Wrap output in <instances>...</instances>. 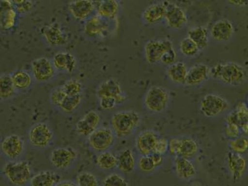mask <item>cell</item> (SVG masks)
Here are the masks:
<instances>
[{
  "label": "cell",
  "instance_id": "6da1fadb",
  "mask_svg": "<svg viewBox=\"0 0 248 186\" xmlns=\"http://www.w3.org/2000/svg\"><path fill=\"white\" fill-rule=\"evenodd\" d=\"M210 77L225 85L239 86L247 81L248 72L236 62H224L210 68Z\"/></svg>",
  "mask_w": 248,
  "mask_h": 186
},
{
  "label": "cell",
  "instance_id": "7a4b0ae2",
  "mask_svg": "<svg viewBox=\"0 0 248 186\" xmlns=\"http://www.w3.org/2000/svg\"><path fill=\"white\" fill-rule=\"evenodd\" d=\"M141 121L140 114L137 111L121 110L112 115L110 119V128L118 138H128L136 131Z\"/></svg>",
  "mask_w": 248,
  "mask_h": 186
},
{
  "label": "cell",
  "instance_id": "3957f363",
  "mask_svg": "<svg viewBox=\"0 0 248 186\" xmlns=\"http://www.w3.org/2000/svg\"><path fill=\"white\" fill-rule=\"evenodd\" d=\"M4 176L14 186H24L32 177V168L26 161H12L4 165Z\"/></svg>",
  "mask_w": 248,
  "mask_h": 186
},
{
  "label": "cell",
  "instance_id": "277c9868",
  "mask_svg": "<svg viewBox=\"0 0 248 186\" xmlns=\"http://www.w3.org/2000/svg\"><path fill=\"white\" fill-rule=\"evenodd\" d=\"M170 102V93L162 86H152L143 97L146 109L154 114H160L165 111L169 106Z\"/></svg>",
  "mask_w": 248,
  "mask_h": 186
},
{
  "label": "cell",
  "instance_id": "5b68a950",
  "mask_svg": "<svg viewBox=\"0 0 248 186\" xmlns=\"http://www.w3.org/2000/svg\"><path fill=\"white\" fill-rule=\"evenodd\" d=\"M230 103L224 97L215 94H207L199 103V109L206 117L215 118L224 114L230 108Z\"/></svg>",
  "mask_w": 248,
  "mask_h": 186
},
{
  "label": "cell",
  "instance_id": "8992f818",
  "mask_svg": "<svg viewBox=\"0 0 248 186\" xmlns=\"http://www.w3.org/2000/svg\"><path fill=\"white\" fill-rule=\"evenodd\" d=\"M54 139V132L48 124H34L28 132V140L31 145L37 148L49 147Z\"/></svg>",
  "mask_w": 248,
  "mask_h": 186
},
{
  "label": "cell",
  "instance_id": "52a82bcc",
  "mask_svg": "<svg viewBox=\"0 0 248 186\" xmlns=\"http://www.w3.org/2000/svg\"><path fill=\"white\" fill-rule=\"evenodd\" d=\"M116 136L111 128H97L88 137V143L90 147L95 152H107L114 145Z\"/></svg>",
  "mask_w": 248,
  "mask_h": 186
},
{
  "label": "cell",
  "instance_id": "ba28073f",
  "mask_svg": "<svg viewBox=\"0 0 248 186\" xmlns=\"http://www.w3.org/2000/svg\"><path fill=\"white\" fill-rule=\"evenodd\" d=\"M78 156V154L74 148L59 147L51 152L50 161L57 170H67L76 162Z\"/></svg>",
  "mask_w": 248,
  "mask_h": 186
},
{
  "label": "cell",
  "instance_id": "9c48e42d",
  "mask_svg": "<svg viewBox=\"0 0 248 186\" xmlns=\"http://www.w3.org/2000/svg\"><path fill=\"white\" fill-rule=\"evenodd\" d=\"M172 48L173 44L169 39L150 40L144 47L146 61L150 64L158 63L163 55Z\"/></svg>",
  "mask_w": 248,
  "mask_h": 186
},
{
  "label": "cell",
  "instance_id": "30bf717a",
  "mask_svg": "<svg viewBox=\"0 0 248 186\" xmlns=\"http://www.w3.org/2000/svg\"><path fill=\"white\" fill-rule=\"evenodd\" d=\"M96 93L99 99L103 97L116 99L118 105L127 100V96L122 90L120 82L114 78L102 82L97 88Z\"/></svg>",
  "mask_w": 248,
  "mask_h": 186
},
{
  "label": "cell",
  "instance_id": "8fae6325",
  "mask_svg": "<svg viewBox=\"0 0 248 186\" xmlns=\"http://www.w3.org/2000/svg\"><path fill=\"white\" fill-rule=\"evenodd\" d=\"M31 70L35 80L45 83L54 78L56 74L52 62L46 57H39L31 63Z\"/></svg>",
  "mask_w": 248,
  "mask_h": 186
},
{
  "label": "cell",
  "instance_id": "7c38bea8",
  "mask_svg": "<svg viewBox=\"0 0 248 186\" xmlns=\"http://www.w3.org/2000/svg\"><path fill=\"white\" fill-rule=\"evenodd\" d=\"M165 21L168 28L172 30H181L187 25V15L185 10L176 4H168Z\"/></svg>",
  "mask_w": 248,
  "mask_h": 186
},
{
  "label": "cell",
  "instance_id": "4fadbf2b",
  "mask_svg": "<svg viewBox=\"0 0 248 186\" xmlns=\"http://www.w3.org/2000/svg\"><path fill=\"white\" fill-rule=\"evenodd\" d=\"M159 137L158 133L154 130L147 129L140 132L135 141L137 151L141 156L151 155Z\"/></svg>",
  "mask_w": 248,
  "mask_h": 186
},
{
  "label": "cell",
  "instance_id": "5bb4252c",
  "mask_svg": "<svg viewBox=\"0 0 248 186\" xmlns=\"http://www.w3.org/2000/svg\"><path fill=\"white\" fill-rule=\"evenodd\" d=\"M1 150L4 156L15 161L23 155L24 150L23 140L16 134L10 135L3 139L1 143Z\"/></svg>",
  "mask_w": 248,
  "mask_h": 186
},
{
  "label": "cell",
  "instance_id": "9a60e30c",
  "mask_svg": "<svg viewBox=\"0 0 248 186\" xmlns=\"http://www.w3.org/2000/svg\"><path fill=\"white\" fill-rule=\"evenodd\" d=\"M42 33L46 41L52 46H61L67 43V32L61 24L56 22L44 26Z\"/></svg>",
  "mask_w": 248,
  "mask_h": 186
},
{
  "label": "cell",
  "instance_id": "2e32d148",
  "mask_svg": "<svg viewBox=\"0 0 248 186\" xmlns=\"http://www.w3.org/2000/svg\"><path fill=\"white\" fill-rule=\"evenodd\" d=\"M170 2H159L148 6L141 15V19L146 25L153 26L161 23L165 19Z\"/></svg>",
  "mask_w": 248,
  "mask_h": 186
},
{
  "label": "cell",
  "instance_id": "e0dca14e",
  "mask_svg": "<svg viewBox=\"0 0 248 186\" xmlns=\"http://www.w3.org/2000/svg\"><path fill=\"white\" fill-rule=\"evenodd\" d=\"M210 68L205 63H200L192 65L187 70L185 85L196 87L205 83L210 78Z\"/></svg>",
  "mask_w": 248,
  "mask_h": 186
},
{
  "label": "cell",
  "instance_id": "ac0fdd59",
  "mask_svg": "<svg viewBox=\"0 0 248 186\" xmlns=\"http://www.w3.org/2000/svg\"><path fill=\"white\" fill-rule=\"evenodd\" d=\"M227 162L232 178L234 181L240 180L247 173V159L243 155L230 152L227 155Z\"/></svg>",
  "mask_w": 248,
  "mask_h": 186
},
{
  "label": "cell",
  "instance_id": "d6986e66",
  "mask_svg": "<svg viewBox=\"0 0 248 186\" xmlns=\"http://www.w3.org/2000/svg\"><path fill=\"white\" fill-rule=\"evenodd\" d=\"M100 122L101 116L99 113L90 110L77 123V131L80 136L89 137L98 128Z\"/></svg>",
  "mask_w": 248,
  "mask_h": 186
},
{
  "label": "cell",
  "instance_id": "ffe728a7",
  "mask_svg": "<svg viewBox=\"0 0 248 186\" xmlns=\"http://www.w3.org/2000/svg\"><path fill=\"white\" fill-rule=\"evenodd\" d=\"M68 8L75 19L84 21L92 16L95 10V3L91 0H75L68 4Z\"/></svg>",
  "mask_w": 248,
  "mask_h": 186
},
{
  "label": "cell",
  "instance_id": "44dd1931",
  "mask_svg": "<svg viewBox=\"0 0 248 186\" xmlns=\"http://www.w3.org/2000/svg\"><path fill=\"white\" fill-rule=\"evenodd\" d=\"M234 34L233 24L230 20H218L213 24L210 30L212 39L218 42H227L232 38Z\"/></svg>",
  "mask_w": 248,
  "mask_h": 186
},
{
  "label": "cell",
  "instance_id": "7402d4cb",
  "mask_svg": "<svg viewBox=\"0 0 248 186\" xmlns=\"http://www.w3.org/2000/svg\"><path fill=\"white\" fill-rule=\"evenodd\" d=\"M17 16L12 1L0 0V30H12L16 23Z\"/></svg>",
  "mask_w": 248,
  "mask_h": 186
},
{
  "label": "cell",
  "instance_id": "603a6c76",
  "mask_svg": "<svg viewBox=\"0 0 248 186\" xmlns=\"http://www.w3.org/2000/svg\"><path fill=\"white\" fill-rule=\"evenodd\" d=\"M172 167L176 176L181 180H190L197 174L196 168L192 161L183 157H174Z\"/></svg>",
  "mask_w": 248,
  "mask_h": 186
},
{
  "label": "cell",
  "instance_id": "cb8c5ba5",
  "mask_svg": "<svg viewBox=\"0 0 248 186\" xmlns=\"http://www.w3.org/2000/svg\"><path fill=\"white\" fill-rule=\"evenodd\" d=\"M52 63L55 69L72 74L77 70L78 66L77 60L74 55L68 52H60L53 57Z\"/></svg>",
  "mask_w": 248,
  "mask_h": 186
},
{
  "label": "cell",
  "instance_id": "d4e9b609",
  "mask_svg": "<svg viewBox=\"0 0 248 186\" xmlns=\"http://www.w3.org/2000/svg\"><path fill=\"white\" fill-rule=\"evenodd\" d=\"M226 121L227 123L236 124L240 127L241 132L247 135L248 110L247 104L245 102H240L237 104L235 108L228 115Z\"/></svg>",
  "mask_w": 248,
  "mask_h": 186
},
{
  "label": "cell",
  "instance_id": "484cf974",
  "mask_svg": "<svg viewBox=\"0 0 248 186\" xmlns=\"http://www.w3.org/2000/svg\"><path fill=\"white\" fill-rule=\"evenodd\" d=\"M61 176L50 170L40 171L32 177L31 186H55L61 180Z\"/></svg>",
  "mask_w": 248,
  "mask_h": 186
},
{
  "label": "cell",
  "instance_id": "4316f807",
  "mask_svg": "<svg viewBox=\"0 0 248 186\" xmlns=\"http://www.w3.org/2000/svg\"><path fill=\"white\" fill-rule=\"evenodd\" d=\"M187 70V66L184 62H176L168 66L167 70V77L175 85H185Z\"/></svg>",
  "mask_w": 248,
  "mask_h": 186
},
{
  "label": "cell",
  "instance_id": "83f0119b",
  "mask_svg": "<svg viewBox=\"0 0 248 186\" xmlns=\"http://www.w3.org/2000/svg\"><path fill=\"white\" fill-rule=\"evenodd\" d=\"M117 158V168L124 173H131L136 168L137 165L136 157L130 148H124Z\"/></svg>",
  "mask_w": 248,
  "mask_h": 186
},
{
  "label": "cell",
  "instance_id": "f1b7e54d",
  "mask_svg": "<svg viewBox=\"0 0 248 186\" xmlns=\"http://www.w3.org/2000/svg\"><path fill=\"white\" fill-rule=\"evenodd\" d=\"M108 29L106 19L96 15L87 19L85 25L86 34L92 37L103 35Z\"/></svg>",
  "mask_w": 248,
  "mask_h": 186
},
{
  "label": "cell",
  "instance_id": "f546056e",
  "mask_svg": "<svg viewBox=\"0 0 248 186\" xmlns=\"http://www.w3.org/2000/svg\"><path fill=\"white\" fill-rule=\"evenodd\" d=\"M100 3L95 5L96 8L97 15L103 18L112 19L118 15L120 4L116 0H105L99 1Z\"/></svg>",
  "mask_w": 248,
  "mask_h": 186
},
{
  "label": "cell",
  "instance_id": "4dcf8cb0",
  "mask_svg": "<svg viewBox=\"0 0 248 186\" xmlns=\"http://www.w3.org/2000/svg\"><path fill=\"white\" fill-rule=\"evenodd\" d=\"M199 144L191 137H180L178 157L190 159L198 154Z\"/></svg>",
  "mask_w": 248,
  "mask_h": 186
},
{
  "label": "cell",
  "instance_id": "1f68e13d",
  "mask_svg": "<svg viewBox=\"0 0 248 186\" xmlns=\"http://www.w3.org/2000/svg\"><path fill=\"white\" fill-rule=\"evenodd\" d=\"M187 37L196 43L201 50L204 49L209 45V31L203 26H196L189 29Z\"/></svg>",
  "mask_w": 248,
  "mask_h": 186
},
{
  "label": "cell",
  "instance_id": "d6a6232c",
  "mask_svg": "<svg viewBox=\"0 0 248 186\" xmlns=\"http://www.w3.org/2000/svg\"><path fill=\"white\" fill-rule=\"evenodd\" d=\"M13 84L16 90H24L32 85V78L28 72L23 70H17L11 75Z\"/></svg>",
  "mask_w": 248,
  "mask_h": 186
},
{
  "label": "cell",
  "instance_id": "836d02e7",
  "mask_svg": "<svg viewBox=\"0 0 248 186\" xmlns=\"http://www.w3.org/2000/svg\"><path fill=\"white\" fill-rule=\"evenodd\" d=\"M97 167L103 170H110L117 167V156L110 152L99 153L96 158Z\"/></svg>",
  "mask_w": 248,
  "mask_h": 186
},
{
  "label": "cell",
  "instance_id": "e575fe53",
  "mask_svg": "<svg viewBox=\"0 0 248 186\" xmlns=\"http://www.w3.org/2000/svg\"><path fill=\"white\" fill-rule=\"evenodd\" d=\"M16 89L13 83L10 75L4 74L0 76V99H8L15 96Z\"/></svg>",
  "mask_w": 248,
  "mask_h": 186
},
{
  "label": "cell",
  "instance_id": "d590c367",
  "mask_svg": "<svg viewBox=\"0 0 248 186\" xmlns=\"http://www.w3.org/2000/svg\"><path fill=\"white\" fill-rule=\"evenodd\" d=\"M179 49L184 56L192 57L196 56L201 50L197 44L187 37L183 39L179 44Z\"/></svg>",
  "mask_w": 248,
  "mask_h": 186
},
{
  "label": "cell",
  "instance_id": "8d00e7d4",
  "mask_svg": "<svg viewBox=\"0 0 248 186\" xmlns=\"http://www.w3.org/2000/svg\"><path fill=\"white\" fill-rule=\"evenodd\" d=\"M61 87L68 96L81 95L83 91V84L77 79H71L66 81Z\"/></svg>",
  "mask_w": 248,
  "mask_h": 186
},
{
  "label": "cell",
  "instance_id": "74e56055",
  "mask_svg": "<svg viewBox=\"0 0 248 186\" xmlns=\"http://www.w3.org/2000/svg\"><path fill=\"white\" fill-rule=\"evenodd\" d=\"M229 147L231 152L234 154L241 155L246 154L248 148L247 137L240 136L236 139L230 140Z\"/></svg>",
  "mask_w": 248,
  "mask_h": 186
},
{
  "label": "cell",
  "instance_id": "f35d334b",
  "mask_svg": "<svg viewBox=\"0 0 248 186\" xmlns=\"http://www.w3.org/2000/svg\"><path fill=\"white\" fill-rule=\"evenodd\" d=\"M82 94L77 96H66L59 108L65 113H72L76 110L80 105Z\"/></svg>",
  "mask_w": 248,
  "mask_h": 186
},
{
  "label": "cell",
  "instance_id": "ab89813d",
  "mask_svg": "<svg viewBox=\"0 0 248 186\" xmlns=\"http://www.w3.org/2000/svg\"><path fill=\"white\" fill-rule=\"evenodd\" d=\"M137 167L144 173H151L157 169L151 155H143L137 161Z\"/></svg>",
  "mask_w": 248,
  "mask_h": 186
},
{
  "label": "cell",
  "instance_id": "60d3db41",
  "mask_svg": "<svg viewBox=\"0 0 248 186\" xmlns=\"http://www.w3.org/2000/svg\"><path fill=\"white\" fill-rule=\"evenodd\" d=\"M76 184L78 186H99L96 176L88 171H83L78 174Z\"/></svg>",
  "mask_w": 248,
  "mask_h": 186
},
{
  "label": "cell",
  "instance_id": "b9f144b4",
  "mask_svg": "<svg viewBox=\"0 0 248 186\" xmlns=\"http://www.w3.org/2000/svg\"><path fill=\"white\" fill-rule=\"evenodd\" d=\"M104 186H129L127 179L122 175L111 173L108 175L103 180Z\"/></svg>",
  "mask_w": 248,
  "mask_h": 186
},
{
  "label": "cell",
  "instance_id": "7bdbcfd3",
  "mask_svg": "<svg viewBox=\"0 0 248 186\" xmlns=\"http://www.w3.org/2000/svg\"><path fill=\"white\" fill-rule=\"evenodd\" d=\"M67 96L61 86L54 88L50 93V101L51 104L55 107L59 108L63 103L64 99Z\"/></svg>",
  "mask_w": 248,
  "mask_h": 186
},
{
  "label": "cell",
  "instance_id": "ee69618b",
  "mask_svg": "<svg viewBox=\"0 0 248 186\" xmlns=\"http://www.w3.org/2000/svg\"><path fill=\"white\" fill-rule=\"evenodd\" d=\"M13 8L17 14H26L30 12L33 8V1L30 0H21V1H12Z\"/></svg>",
  "mask_w": 248,
  "mask_h": 186
},
{
  "label": "cell",
  "instance_id": "f6af8a7d",
  "mask_svg": "<svg viewBox=\"0 0 248 186\" xmlns=\"http://www.w3.org/2000/svg\"><path fill=\"white\" fill-rule=\"evenodd\" d=\"M241 130L240 127L233 123H227L225 127V136L230 140L241 136Z\"/></svg>",
  "mask_w": 248,
  "mask_h": 186
},
{
  "label": "cell",
  "instance_id": "bcb514c9",
  "mask_svg": "<svg viewBox=\"0 0 248 186\" xmlns=\"http://www.w3.org/2000/svg\"><path fill=\"white\" fill-rule=\"evenodd\" d=\"M177 60H178V54H177L176 50L174 48H172L171 49L167 51L163 55L160 62L164 65L170 66L172 65V64L176 63Z\"/></svg>",
  "mask_w": 248,
  "mask_h": 186
},
{
  "label": "cell",
  "instance_id": "7dc6e473",
  "mask_svg": "<svg viewBox=\"0 0 248 186\" xmlns=\"http://www.w3.org/2000/svg\"><path fill=\"white\" fill-rule=\"evenodd\" d=\"M168 152V140L164 137H159L155 144L154 153L161 155H165Z\"/></svg>",
  "mask_w": 248,
  "mask_h": 186
},
{
  "label": "cell",
  "instance_id": "c3c4849f",
  "mask_svg": "<svg viewBox=\"0 0 248 186\" xmlns=\"http://www.w3.org/2000/svg\"><path fill=\"white\" fill-rule=\"evenodd\" d=\"M180 137H173L168 140V152L174 157H178Z\"/></svg>",
  "mask_w": 248,
  "mask_h": 186
},
{
  "label": "cell",
  "instance_id": "681fc988",
  "mask_svg": "<svg viewBox=\"0 0 248 186\" xmlns=\"http://www.w3.org/2000/svg\"><path fill=\"white\" fill-rule=\"evenodd\" d=\"M99 105L104 110H112L116 108L118 104L115 98L103 97V98L99 99Z\"/></svg>",
  "mask_w": 248,
  "mask_h": 186
},
{
  "label": "cell",
  "instance_id": "f907efd6",
  "mask_svg": "<svg viewBox=\"0 0 248 186\" xmlns=\"http://www.w3.org/2000/svg\"><path fill=\"white\" fill-rule=\"evenodd\" d=\"M151 156L157 168L160 167L161 166L163 165L164 160H165L163 155L153 153V154H151Z\"/></svg>",
  "mask_w": 248,
  "mask_h": 186
},
{
  "label": "cell",
  "instance_id": "816d5d0a",
  "mask_svg": "<svg viewBox=\"0 0 248 186\" xmlns=\"http://www.w3.org/2000/svg\"><path fill=\"white\" fill-rule=\"evenodd\" d=\"M228 3L230 4H232V6H238V7H241V6H245L247 5L248 4L247 1H228Z\"/></svg>",
  "mask_w": 248,
  "mask_h": 186
},
{
  "label": "cell",
  "instance_id": "f5cc1de1",
  "mask_svg": "<svg viewBox=\"0 0 248 186\" xmlns=\"http://www.w3.org/2000/svg\"><path fill=\"white\" fill-rule=\"evenodd\" d=\"M55 186H78L76 183L71 181H61Z\"/></svg>",
  "mask_w": 248,
  "mask_h": 186
}]
</instances>
